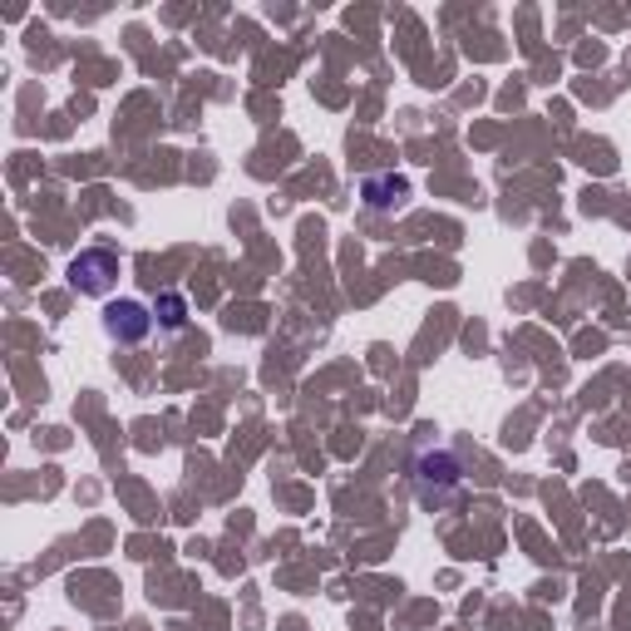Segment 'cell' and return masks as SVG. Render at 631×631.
I'll list each match as a JSON object with an SVG mask.
<instances>
[{"label":"cell","mask_w":631,"mask_h":631,"mask_svg":"<svg viewBox=\"0 0 631 631\" xmlns=\"http://www.w3.org/2000/svg\"><path fill=\"white\" fill-rule=\"evenodd\" d=\"M104 331L114 336V341H124V345H138L148 331H154V306H144V301H109V311H104Z\"/></svg>","instance_id":"7a4b0ae2"},{"label":"cell","mask_w":631,"mask_h":631,"mask_svg":"<svg viewBox=\"0 0 631 631\" xmlns=\"http://www.w3.org/2000/svg\"><path fill=\"white\" fill-rule=\"evenodd\" d=\"M114 277H119V257L104 247H89L70 262V287L84 291V296H104V291L114 287Z\"/></svg>","instance_id":"6da1fadb"},{"label":"cell","mask_w":631,"mask_h":631,"mask_svg":"<svg viewBox=\"0 0 631 631\" xmlns=\"http://www.w3.org/2000/svg\"><path fill=\"white\" fill-rule=\"evenodd\" d=\"M154 326H163V331H183L187 326V301L178 296V291H163V296L154 301Z\"/></svg>","instance_id":"3957f363"}]
</instances>
